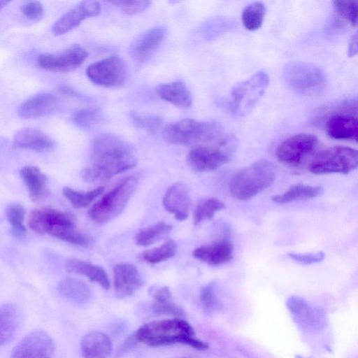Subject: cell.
Masks as SVG:
<instances>
[{"mask_svg": "<svg viewBox=\"0 0 358 358\" xmlns=\"http://www.w3.org/2000/svg\"><path fill=\"white\" fill-rule=\"evenodd\" d=\"M358 154L353 148L344 146L329 148L311 160L309 171L316 175L347 174L357 167Z\"/></svg>", "mask_w": 358, "mask_h": 358, "instance_id": "cell-8", "label": "cell"}, {"mask_svg": "<svg viewBox=\"0 0 358 358\" xmlns=\"http://www.w3.org/2000/svg\"><path fill=\"white\" fill-rule=\"evenodd\" d=\"M57 107V99L53 94L41 92L22 102L17 113L22 119H34L53 113Z\"/></svg>", "mask_w": 358, "mask_h": 358, "instance_id": "cell-21", "label": "cell"}, {"mask_svg": "<svg viewBox=\"0 0 358 358\" xmlns=\"http://www.w3.org/2000/svg\"><path fill=\"white\" fill-rule=\"evenodd\" d=\"M103 191V186L86 192L76 191L66 187L63 189L62 194L74 208H83L88 206Z\"/></svg>", "mask_w": 358, "mask_h": 358, "instance_id": "cell-36", "label": "cell"}, {"mask_svg": "<svg viewBox=\"0 0 358 358\" xmlns=\"http://www.w3.org/2000/svg\"><path fill=\"white\" fill-rule=\"evenodd\" d=\"M220 122L183 119L166 125L162 129L164 140L171 144L202 146L216 142L222 136Z\"/></svg>", "mask_w": 358, "mask_h": 358, "instance_id": "cell-3", "label": "cell"}, {"mask_svg": "<svg viewBox=\"0 0 358 358\" xmlns=\"http://www.w3.org/2000/svg\"><path fill=\"white\" fill-rule=\"evenodd\" d=\"M101 6L96 1H83L67 11L52 27L56 36L64 34L78 27L82 21L99 15Z\"/></svg>", "mask_w": 358, "mask_h": 358, "instance_id": "cell-17", "label": "cell"}, {"mask_svg": "<svg viewBox=\"0 0 358 358\" xmlns=\"http://www.w3.org/2000/svg\"><path fill=\"white\" fill-rule=\"evenodd\" d=\"M182 358H187V357H182Z\"/></svg>", "mask_w": 358, "mask_h": 358, "instance_id": "cell-50", "label": "cell"}, {"mask_svg": "<svg viewBox=\"0 0 358 358\" xmlns=\"http://www.w3.org/2000/svg\"><path fill=\"white\" fill-rule=\"evenodd\" d=\"M138 343L135 334L129 336L119 347L117 355L118 357H121L129 352Z\"/></svg>", "mask_w": 358, "mask_h": 358, "instance_id": "cell-46", "label": "cell"}, {"mask_svg": "<svg viewBox=\"0 0 358 358\" xmlns=\"http://www.w3.org/2000/svg\"><path fill=\"white\" fill-rule=\"evenodd\" d=\"M266 14V6L260 1H255L245 6L242 12V22L249 31H255L262 26Z\"/></svg>", "mask_w": 358, "mask_h": 358, "instance_id": "cell-35", "label": "cell"}, {"mask_svg": "<svg viewBox=\"0 0 358 358\" xmlns=\"http://www.w3.org/2000/svg\"><path fill=\"white\" fill-rule=\"evenodd\" d=\"M57 289L64 299L79 304L87 303L92 297L89 287L83 281L73 278L61 280Z\"/></svg>", "mask_w": 358, "mask_h": 358, "instance_id": "cell-29", "label": "cell"}, {"mask_svg": "<svg viewBox=\"0 0 358 358\" xmlns=\"http://www.w3.org/2000/svg\"><path fill=\"white\" fill-rule=\"evenodd\" d=\"M318 140L310 134L292 135L279 144L275 151L277 159L290 166H298L317 149Z\"/></svg>", "mask_w": 358, "mask_h": 358, "instance_id": "cell-11", "label": "cell"}, {"mask_svg": "<svg viewBox=\"0 0 358 358\" xmlns=\"http://www.w3.org/2000/svg\"><path fill=\"white\" fill-rule=\"evenodd\" d=\"M60 91L66 94L70 95V96H78V94L76 91H75L71 87L66 86V85H62L60 87Z\"/></svg>", "mask_w": 358, "mask_h": 358, "instance_id": "cell-48", "label": "cell"}, {"mask_svg": "<svg viewBox=\"0 0 358 358\" xmlns=\"http://www.w3.org/2000/svg\"><path fill=\"white\" fill-rule=\"evenodd\" d=\"M50 235L71 244L86 246L90 243V238L86 234L78 231L76 227H64L57 229Z\"/></svg>", "mask_w": 358, "mask_h": 358, "instance_id": "cell-38", "label": "cell"}, {"mask_svg": "<svg viewBox=\"0 0 358 358\" xmlns=\"http://www.w3.org/2000/svg\"><path fill=\"white\" fill-rule=\"evenodd\" d=\"M335 10L343 18L347 20L351 25H357V3L356 1H333Z\"/></svg>", "mask_w": 358, "mask_h": 358, "instance_id": "cell-42", "label": "cell"}, {"mask_svg": "<svg viewBox=\"0 0 358 358\" xmlns=\"http://www.w3.org/2000/svg\"><path fill=\"white\" fill-rule=\"evenodd\" d=\"M71 120L79 127L90 129L100 122L101 114L97 108H82L73 113Z\"/></svg>", "mask_w": 358, "mask_h": 358, "instance_id": "cell-39", "label": "cell"}, {"mask_svg": "<svg viewBox=\"0 0 358 358\" xmlns=\"http://www.w3.org/2000/svg\"><path fill=\"white\" fill-rule=\"evenodd\" d=\"M193 256L209 265L220 266L229 262L233 258V245L227 240L204 245L196 248Z\"/></svg>", "mask_w": 358, "mask_h": 358, "instance_id": "cell-22", "label": "cell"}, {"mask_svg": "<svg viewBox=\"0 0 358 358\" xmlns=\"http://www.w3.org/2000/svg\"><path fill=\"white\" fill-rule=\"evenodd\" d=\"M114 288L116 296L123 299L131 296L144 284L135 265L120 263L113 267Z\"/></svg>", "mask_w": 358, "mask_h": 358, "instance_id": "cell-18", "label": "cell"}, {"mask_svg": "<svg viewBox=\"0 0 358 358\" xmlns=\"http://www.w3.org/2000/svg\"><path fill=\"white\" fill-rule=\"evenodd\" d=\"M131 118L139 127L155 133L162 126L163 120L157 115L133 112Z\"/></svg>", "mask_w": 358, "mask_h": 358, "instance_id": "cell-41", "label": "cell"}, {"mask_svg": "<svg viewBox=\"0 0 358 358\" xmlns=\"http://www.w3.org/2000/svg\"><path fill=\"white\" fill-rule=\"evenodd\" d=\"M171 229V225L159 222L138 231L135 236V243L139 246H149L162 239Z\"/></svg>", "mask_w": 358, "mask_h": 358, "instance_id": "cell-32", "label": "cell"}, {"mask_svg": "<svg viewBox=\"0 0 358 358\" xmlns=\"http://www.w3.org/2000/svg\"><path fill=\"white\" fill-rule=\"evenodd\" d=\"M21 321V313L14 303L0 306V346L8 344L15 338Z\"/></svg>", "mask_w": 358, "mask_h": 358, "instance_id": "cell-24", "label": "cell"}, {"mask_svg": "<svg viewBox=\"0 0 358 358\" xmlns=\"http://www.w3.org/2000/svg\"><path fill=\"white\" fill-rule=\"evenodd\" d=\"M199 302L202 308L207 313L214 312L221 308L222 304L217 296L214 283H208L201 288Z\"/></svg>", "mask_w": 358, "mask_h": 358, "instance_id": "cell-40", "label": "cell"}, {"mask_svg": "<svg viewBox=\"0 0 358 358\" xmlns=\"http://www.w3.org/2000/svg\"><path fill=\"white\" fill-rule=\"evenodd\" d=\"M286 306L296 323L307 332L318 331L326 324L324 312L310 304L304 299L291 296L286 301Z\"/></svg>", "mask_w": 358, "mask_h": 358, "instance_id": "cell-14", "label": "cell"}, {"mask_svg": "<svg viewBox=\"0 0 358 358\" xmlns=\"http://www.w3.org/2000/svg\"><path fill=\"white\" fill-rule=\"evenodd\" d=\"M135 336L138 342L152 347L183 344L200 350L208 348L207 343L196 337L191 324L180 317L146 323Z\"/></svg>", "mask_w": 358, "mask_h": 358, "instance_id": "cell-2", "label": "cell"}, {"mask_svg": "<svg viewBox=\"0 0 358 358\" xmlns=\"http://www.w3.org/2000/svg\"><path fill=\"white\" fill-rule=\"evenodd\" d=\"M21 12L31 21H38L43 15V7L41 2L31 1L21 6Z\"/></svg>", "mask_w": 358, "mask_h": 358, "instance_id": "cell-44", "label": "cell"}, {"mask_svg": "<svg viewBox=\"0 0 358 358\" xmlns=\"http://www.w3.org/2000/svg\"><path fill=\"white\" fill-rule=\"evenodd\" d=\"M90 164L80 176L87 182L108 180L133 169L136 163L131 146L118 136L101 134L92 140L89 149Z\"/></svg>", "mask_w": 358, "mask_h": 358, "instance_id": "cell-1", "label": "cell"}, {"mask_svg": "<svg viewBox=\"0 0 358 358\" xmlns=\"http://www.w3.org/2000/svg\"><path fill=\"white\" fill-rule=\"evenodd\" d=\"M111 3L120 8L124 13L129 15L143 12L152 3L151 1H113Z\"/></svg>", "mask_w": 358, "mask_h": 358, "instance_id": "cell-43", "label": "cell"}, {"mask_svg": "<svg viewBox=\"0 0 358 358\" xmlns=\"http://www.w3.org/2000/svg\"><path fill=\"white\" fill-rule=\"evenodd\" d=\"M64 267L69 273L85 275L103 289H108L110 287L108 275L100 266L81 259H69L65 262Z\"/></svg>", "mask_w": 358, "mask_h": 358, "instance_id": "cell-28", "label": "cell"}, {"mask_svg": "<svg viewBox=\"0 0 358 358\" xmlns=\"http://www.w3.org/2000/svg\"><path fill=\"white\" fill-rule=\"evenodd\" d=\"M177 251V245L173 240H169L161 245L142 252L138 259L148 264H157L173 257Z\"/></svg>", "mask_w": 358, "mask_h": 358, "instance_id": "cell-33", "label": "cell"}, {"mask_svg": "<svg viewBox=\"0 0 358 358\" xmlns=\"http://www.w3.org/2000/svg\"><path fill=\"white\" fill-rule=\"evenodd\" d=\"M10 3V1H0V10L4 8L7 4Z\"/></svg>", "mask_w": 358, "mask_h": 358, "instance_id": "cell-49", "label": "cell"}, {"mask_svg": "<svg viewBox=\"0 0 358 358\" xmlns=\"http://www.w3.org/2000/svg\"><path fill=\"white\" fill-rule=\"evenodd\" d=\"M269 83L266 72L260 70L231 90L229 107L232 114L243 116L249 113L264 94Z\"/></svg>", "mask_w": 358, "mask_h": 358, "instance_id": "cell-9", "label": "cell"}, {"mask_svg": "<svg viewBox=\"0 0 358 358\" xmlns=\"http://www.w3.org/2000/svg\"><path fill=\"white\" fill-rule=\"evenodd\" d=\"M20 176L33 201H41L47 196L48 194V178L38 168L34 166H24L20 169Z\"/></svg>", "mask_w": 358, "mask_h": 358, "instance_id": "cell-25", "label": "cell"}, {"mask_svg": "<svg viewBox=\"0 0 358 358\" xmlns=\"http://www.w3.org/2000/svg\"><path fill=\"white\" fill-rule=\"evenodd\" d=\"M322 187L298 183L290 187L285 192L273 196L271 199L278 203H287L298 200L310 199L320 194Z\"/></svg>", "mask_w": 358, "mask_h": 358, "instance_id": "cell-31", "label": "cell"}, {"mask_svg": "<svg viewBox=\"0 0 358 358\" xmlns=\"http://www.w3.org/2000/svg\"><path fill=\"white\" fill-rule=\"evenodd\" d=\"M86 75L93 83L99 86L120 87L127 82L129 71L122 58L111 56L89 65Z\"/></svg>", "mask_w": 358, "mask_h": 358, "instance_id": "cell-10", "label": "cell"}, {"mask_svg": "<svg viewBox=\"0 0 358 358\" xmlns=\"http://www.w3.org/2000/svg\"><path fill=\"white\" fill-rule=\"evenodd\" d=\"M29 229L37 234H50L63 227H76L73 216L66 212L50 207L32 210L28 217Z\"/></svg>", "mask_w": 358, "mask_h": 358, "instance_id": "cell-16", "label": "cell"}, {"mask_svg": "<svg viewBox=\"0 0 358 358\" xmlns=\"http://www.w3.org/2000/svg\"><path fill=\"white\" fill-rule=\"evenodd\" d=\"M357 52V34L355 33L350 38L348 47V56L353 57Z\"/></svg>", "mask_w": 358, "mask_h": 358, "instance_id": "cell-47", "label": "cell"}, {"mask_svg": "<svg viewBox=\"0 0 358 358\" xmlns=\"http://www.w3.org/2000/svg\"><path fill=\"white\" fill-rule=\"evenodd\" d=\"M54 352L51 336L42 329H35L16 344L10 358H52Z\"/></svg>", "mask_w": 358, "mask_h": 358, "instance_id": "cell-13", "label": "cell"}, {"mask_svg": "<svg viewBox=\"0 0 358 358\" xmlns=\"http://www.w3.org/2000/svg\"><path fill=\"white\" fill-rule=\"evenodd\" d=\"M13 145L17 148L47 152L54 148L55 142L41 130L23 128L15 134Z\"/></svg>", "mask_w": 358, "mask_h": 358, "instance_id": "cell-23", "label": "cell"}, {"mask_svg": "<svg viewBox=\"0 0 358 358\" xmlns=\"http://www.w3.org/2000/svg\"><path fill=\"white\" fill-rule=\"evenodd\" d=\"M235 145L233 136L223 134L213 144L193 148L187 155V163L198 172L216 170L229 162Z\"/></svg>", "mask_w": 358, "mask_h": 358, "instance_id": "cell-6", "label": "cell"}, {"mask_svg": "<svg viewBox=\"0 0 358 358\" xmlns=\"http://www.w3.org/2000/svg\"><path fill=\"white\" fill-rule=\"evenodd\" d=\"M166 34V29L163 26H156L146 30L131 43L130 55L138 62L147 59L164 41Z\"/></svg>", "mask_w": 358, "mask_h": 358, "instance_id": "cell-20", "label": "cell"}, {"mask_svg": "<svg viewBox=\"0 0 358 358\" xmlns=\"http://www.w3.org/2000/svg\"><path fill=\"white\" fill-rule=\"evenodd\" d=\"M224 208V203L216 198H208L201 201L194 211V224L197 226L204 221L213 220L215 214Z\"/></svg>", "mask_w": 358, "mask_h": 358, "instance_id": "cell-34", "label": "cell"}, {"mask_svg": "<svg viewBox=\"0 0 358 358\" xmlns=\"http://www.w3.org/2000/svg\"><path fill=\"white\" fill-rule=\"evenodd\" d=\"M155 91L161 99L179 108H187L192 105L191 92L181 80L159 85Z\"/></svg>", "mask_w": 358, "mask_h": 358, "instance_id": "cell-27", "label": "cell"}, {"mask_svg": "<svg viewBox=\"0 0 358 358\" xmlns=\"http://www.w3.org/2000/svg\"><path fill=\"white\" fill-rule=\"evenodd\" d=\"M137 184V179L133 176L121 180L90 208L87 213L90 219L97 223L114 219L126 207Z\"/></svg>", "mask_w": 358, "mask_h": 358, "instance_id": "cell-5", "label": "cell"}, {"mask_svg": "<svg viewBox=\"0 0 358 358\" xmlns=\"http://www.w3.org/2000/svg\"><path fill=\"white\" fill-rule=\"evenodd\" d=\"M152 311L158 315H171L178 317L185 315L183 310L177 306L171 299L169 289L163 286L152 291Z\"/></svg>", "mask_w": 358, "mask_h": 358, "instance_id": "cell-30", "label": "cell"}, {"mask_svg": "<svg viewBox=\"0 0 358 358\" xmlns=\"http://www.w3.org/2000/svg\"><path fill=\"white\" fill-rule=\"evenodd\" d=\"M80 348L85 358H104L113 351V343L108 335L91 331L82 339Z\"/></svg>", "mask_w": 358, "mask_h": 358, "instance_id": "cell-26", "label": "cell"}, {"mask_svg": "<svg viewBox=\"0 0 358 358\" xmlns=\"http://www.w3.org/2000/svg\"><path fill=\"white\" fill-rule=\"evenodd\" d=\"M88 53L85 48L73 45L59 54L43 53L36 59L37 66L45 70L67 72L79 67L87 59Z\"/></svg>", "mask_w": 358, "mask_h": 358, "instance_id": "cell-15", "label": "cell"}, {"mask_svg": "<svg viewBox=\"0 0 358 358\" xmlns=\"http://www.w3.org/2000/svg\"><path fill=\"white\" fill-rule=\"evenodd\" d=\"M162 204L166 211L178 221L185 220L191 209L192 202L187 186L181 182L169 187L164 194Z\"/></svg>", "mask_w": 358, "mask_h": 358, "instance_id": "cell-19", "label": "cell"}, {"mask_svg": "<svg viewBox=\"0 0 358 358\" xmlns=\"http://www.w3.org/2000/svg\"><path fill=\"white\" fill-rule=\"evenodd\" d=\"M288 256L294 261L305 265L320 262L324 258V254L322 252L306 254L291 252Z\"/></svg>", "mask_w": 358, "mask_h": 358, "instance_id": "cell-45", "label": "cell"}, {"mask_svg": "<svg viewBox=\"0 0 358 358\" xmlns=\"http://www.w3.org/2000/svg\"><path fill=\"white\" fill-rule=\"evenodd\" d=\"M282 78L298 94L313 95L322 92L327 84L324 72L317 66L303 62H291L285 65Z\"/></svg>", "mask_w": 358, "mask_h": 358, "instance_id": "cell-7", "label": "cell"}, {"mask_svg": "<svg viewBox=\"0 0 358 358\" xmlns=\"http://www.w3.org/2000/svg\"><path fill=\"white\" fill-rule=\"evenodd\" d=\"M6 213L13 234L17 238H23L26 234L24 225L25 209L23 206L19 203H10L6 208Z\"/></svg>", "mask_w": 358, "mask_h": 358, "instance_id": "cell-37", "label": "cell"}, {"mask_svg": "<svg viewBox=\"0 0 358 358\" xmlns=\"http://www.w3.org/2000/svg\"><path fill=\"white\" fill-rule=\"evenodd\" d=\"M275 176V167L271 162L257 160L233 176L229 185V192L236 199H249L269 187Z\"/></svg>", "mask_w": 358, "mask_h": 358, "instance_id": "cell-4", "label": "cell"}, {"mask_svg": "<svg viewBox=\"0 0 358 358\" xmlns=\"http://www.w3.org/2000/svg\"><path fill=\"white\" fill-rule=\"evenodd\" d=\"M356 111V101H351L331 113L325 122L327 134L334 139L357 142L358 121Z\"/></svg>", "mask_w": 358, "mask_h": 358, "instance_id": "cell-12", "label": "cell"}]
</instances>
